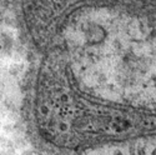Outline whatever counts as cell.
Instances as JSON below:
<instances>
[{
	"instance_id": "1",
	"label": "cell",
	"mask_w": 156,
	"mask_h": 155,
	"mask_svg": "<svg viewBox=\"0 0 156 155\" xmlns=\"http://www.w3.org/2000/svg\"><path fill=\"white\" fill-rule=\"evenodd\" d=\"M12 144H14V148L15 149H20V150L27 149V145H28L27 140H25L23 136H16L14 139V141H12Z\"/></svg>"
},
{
	"instance_id": "2",
	"label": "cell",
	"mask_w": 156,
	"mask_h": 155,
	"mask_svg": "<svg viewBox=\"0 0 156 155\" xmlns=\"http://www.w3.org/2000/svg\"><path fill=\"white\" fill-rule=\"evenodd\" d=\"M8 71H9L10 78H16L20 73V69L18 67V64H10V65L8 67Z\"/></svg>"
},
{
	"instance_id": "3",
	"label": "cell",
	"mask_w": 156,
	"mask_h": 155,
	"mask_svg": "<svg viewBox=\"0 0 156 155\" xmlns=\"http://www.w3.org/2000/svg\"><path fill=\"white\" fill-rule=\"evenodd\" d=\"M0 129H2V132H3L5 135L14 134V125H12L11 123H6V124H4Z\"/></svg>"
},
{
	"instance_id": "4",
	"label": "cell",
	"mask_w": 156,
	"mask_h": 155,
	"mask_svg": "<svg viewBox=\"0 0 156 155\" xmlns=\"http://www.w3.org/2000/svg\"><path fill=\"white\" fill-rule=\"evenodd\" d=\"M6 120H9V123H15V121H18L19 120V114L16 113V111H14V110H10V111H8V116H6Z\"/></svg>"
},
{
	"instance_id": "5",
	"label": "cell",
	"mask_w": 156,
	"mask_h": 155,
	"mask_svg": "<svg viewBox=\"0 0 156 155\" xmlns=\"http://www.w3.org/2000/svg\"><path fill=\"white\" fill-rule=\"evenodd\" d=\"M8 141H9V139H8L5 135H0V148L6 149V146H8Z\"/></svg>"
},
{
	"instance_id": "6",
	"label": "cell",
	"mask_w": 156,
	"mask_h": 155,
	"mask_svg": "<svg viewBox=\"0 0 156 155\" xmlns=\"http://www.w3.org/2000/svg\"><path fill=\"white\" fill-rule=\"evenodd\" d=\"M21 60H23V56L20 53H18V51L12 53V61H14V64H19Z\"/></svg>"
},
{
	"instance_id": "7",
	"label": "cell",
	"mask_w": 156,
	"mask_h": 155,
	"mask_svg": "<svg viewBox=\"0 0 156 155\" xmlns=\"http://www.w3.org/2000/svg\"><path fill=\"white\" fill-rule=\"evenodd\" d=\"M6 116H8V110H6V108L0 106V120H5Z\"/></svg>"
},
{
	"instance_id": "8",
	"label": "cell",
	"mask_w": 156,
	"mask_h": 155,
	"mask_svg": "<svg viewBox=\"0 0 156 155\" xmlns=\"http://www.w3.org/2000/svg\"><path fill=\"white\" fill-rule=\"evenodd\" d=\"M20 155H35V154H34V151L30 150V149H23V150L20 151Z\"/></svg>"
},
{
	"instance_id": "9",
	"label": "cell",
	"mask_w": 156,
	"mask_h": 155,
	"mask_svg": "<svg viewBox=\"0 0 156 155\" xmlns=\"http://www.w3.org/2000/svg\"><path fill=\"white\" fill-rule=\"evenodd\" d=\"M3 101H4V94H3L2 90H0V104H2Z\"/></svg>"
},
{
	"instance_id": "10",
	"label": "cell",
	"mask_w": 156,
	"mask_h": 155,
	"mask_svg": "<svg viewBox=\"0 0 156 155\" xmlns=\"http://www.w3.org/2000/svg\"><path fill=\"white\" fill-rule=\"evenodd\" d=\"M0 155H2V151H0Z\"/></svg>"
}]
</instances>
